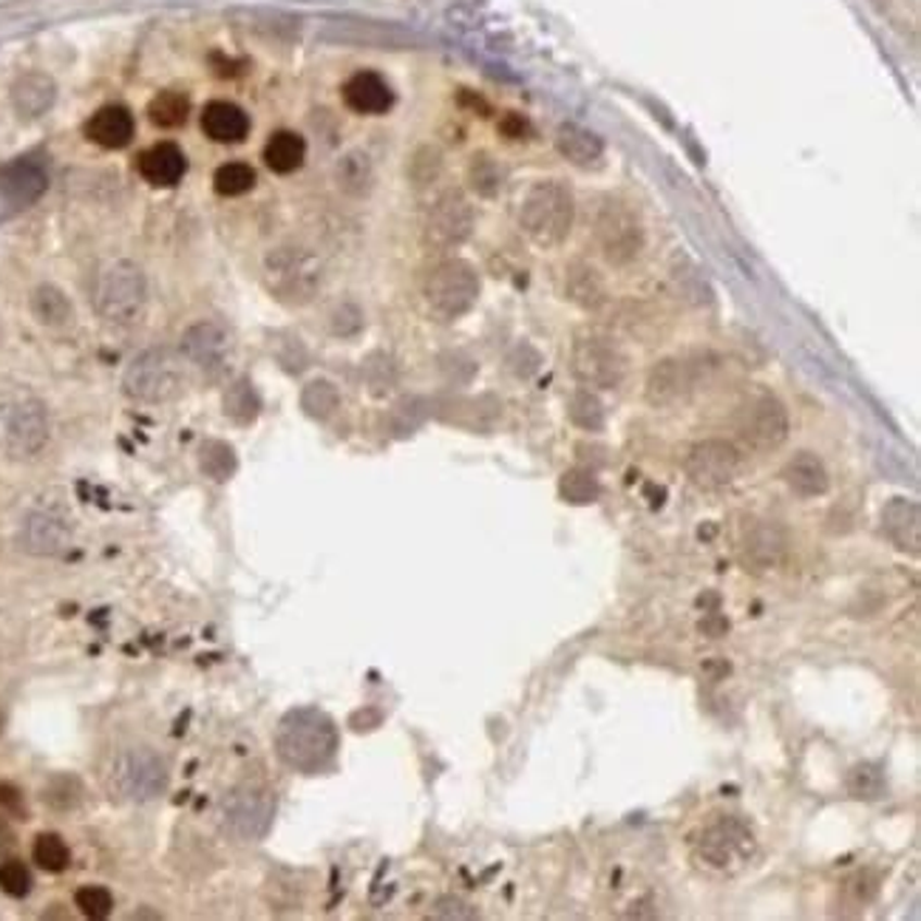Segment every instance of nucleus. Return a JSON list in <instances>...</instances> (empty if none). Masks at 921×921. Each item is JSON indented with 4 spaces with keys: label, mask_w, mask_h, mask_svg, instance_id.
I'll return each instance as SVG.
<instances>
[{
    "label": "nucleus",
    "mask_w": 921,
    "mask_h": 921,
    "mask_svg": "<svg viewBox=\"0 0 921 921\" xmlns=\"http://www.w3.org/2000/svg\"><path fill=\"white\" fill-rule=\"evenodd\" d=\"M276 755L287 769L301 774L324 771L338 755V729L332 718L313 706L287 711L278 723Z\"/></svg>",
    "instance_id": "1"
},
{
    "label": "nucleus",
    "mask_w": 921,
    "mask_h": 921,
    "mask_svg": "<svg viewBox=\"0 0 921 921\" xmlns=\"http://www.w3.org/2000/svg\"><path fill=\"white\" fill-rule=\"evenodd\" d=\"M576 218L573 193L562 181H539L519 211V225L539 248H559Z\"/></svg>",
    "instance_id": "2"
},
{
    "label": "nucleus",
    "mask_w": 921,
    "mask_h": 921,
    "mask_svg": "<svg viewBox=\"0 0 921 921\" xmlns=\"http://www.w3.org/2000/svg\"><path fill=\"white\" fill-rule=\"evenodd\" d=\"M109 785L125 803H151L167 788V762L151 746H125L109 766Z\"/></svg>",
    "instance_id": "3"
},
{
    "label": "nucleus",
    "mask_w": 921,
    "mask_h": 921,
    "mask_svg": "<svg viewBox=\"0 0 921 921\" xmlns=\"http://www.w3.org/2000/svg\"><path fill=\"white\" fill-rule=\"evenodd\" d=\"M276 817V794L273 788L255 780L232 785L222 799L218 822L227 836L239 842H258L273 825Z\"/></svg>",
    "instance_id": "4"
},
{
    "label": "nucleus",
    "mask_w": 921,
    "mask_h": 921,
    "mask_svg": "<svg viewBox=\"0 0 921 921\" xmlns=\"http://www.w3.org/2000/svg\"><path fill=\"white\" fill-rule=\"evenodd\" d=\"M324 267L313 253L301 248H281L264 262V283L281 304H310L320 290Z\"/></svg>",
    "instance_id": "5"
},
{
    "label": "nucleus",
    "mask_w": 921,
    "mask_h": 921,
    "mask_svg": "<svg viewBox=\"0 0 921 921\" xmlns=\"http://www.w3.org/2000/svg\"><path fill=\"white\" fill-rule=\"evenodd\" d=\"M185 369L176 352L165 346L146 349L142 355L128 363L123 378V389L128 398L139 403H167L181 392Z\"/></svg>",
    "instance_id": "6"
},
{
    "label": "nucleus",
    "mask_w": 921,
    "mask_h": 921,
    "mask_svg": "<svg viewBox=\"0 0 921 921\" xmlns=\"http://www.w3.org/2000/svg\"><path fill=\"white\" fill-rule=\"evenodd\" d=\"M593 236L595 244L602 250L613 267H627L644 250V227H641L639 213L621 199H602L598 211L593 216Z\"/></svg>",
    "instance_id": "7"
},
{
    "label": "nucleus",
    "mask_w": 921,
    "mask_h": 921,
    "mask_svg": "<svg viewBox=\"0 0 921 921\" xmlns=\"http://www.w3.org/2000/svg\"><path fill=\"white\" fill-rule=\"evenodd\" d=\"M148 301V287L142 269L134 262H114L102 269L100 283L94 292V306L102 320L125 327L142 315Z\"/></svg>",
    "instance_id": "8"
},
{
    "label": "nucleus",
    "mask_w": 921,
    "mask_h": 921,
    "mask_svg": "<svg viewBox=\"0 0 921 921\" xmlns=\"http://www.w3.org/2000/svg\"><path fill=\"white\" fill-rule=\"evenodd\" d=\"M49 443V412L37 398L7 400L0 408V445L9 457L29 459L37 457Z\"/></svg>",
    "instance_id": "9"
},
{
    "label": "nucleus",
    "mask_w": 921,
    "mask_h": 921,
    "mask_svg": "<svg viewBox=\"0 0 921 921\" xmlns=\"http://www.w3.org/2000/svg\"><path fill=\"white\" fill-rule=\"evenodd\" d=\"M715 369V357L697 355V357H667V361L655 363L646 378V400L653 406H672L681 400L690 398L695 389L706 383V378Z\"/></svg>",
    "instance_id": "10"
},
{
    "label": "nucleus",
    "mask_w": 921,
    "mask_h": 921,
    "mask_svg": "<svg viewBox=\"0 0 921 921\" xmlns=\"http://www.w3.org/2000/svg\"><path fill=\"white\" fill-rule=\"evenodd\" d=\"M570 369L590 389H616L627 375V357L604 335H579L570 352Z\"/></svg>",
    "instance_id": "11"
},
{
    "label": "nucleus",
    "mask_w": 921,
    "mask_h": 921,
    "mask_svg": "<svg viewBox=\"0 0 921 921\" xmlns=\"http://www.w3.org/2000/svg\"><path fill=\"white\" fill-rule=\"evenodd\" d=\"M479 276L471 264L445 262L428 276L426 301L440 320H454L477 304Z\"/></svg>",
    "instance_id": "12"
},
{
    "label": "nucleus",
    "mask_w": 921,
    "mask_h": 921,
    "mask_svg": "<svg viewBox=\"0 0 921 921\" xmlns=\"http://www.w3.org/2000/svg\"><path fill=\"white\" fill-rule=\"evenodd\" d=\"M734 428L748 449L774 451L788 440V412L774 394H757L743 403Z\"/></svg>",
    "instance_id": "13"
},
{
    "label": "nucleus",
    "mask_w": 921,
    "mask_h": 921,
    "mask_svg": "<svg viewBox=\"0 0 921 921\" xmlns=\"http://www.w3.org/2000/svg\"><path fill=\"white\" fill-rule=\"evenodd\" d=\"M757 850V840L752 828L737 817H720L704 828L697 840V854L715 871H732L737 865H746Z\"/></svg>",
    "instance_id": "14"
},
{
    "label": "nucleus",
    "mask_w": 921,
    "mask_h": 921,
    "mask_svg": "<svg viewBox=\"0 0 921 921\" xmlns=\"http://www.w3.org/2000/svg\"><path fill=\"white\" fill-rule=\"evenodd\" d=\"M686 477L692 479V485L704 488V491H718V488L732 485L737 474L743 468V457L737 445L729 440H704L695 443L686 454Z\"/></svg>",
    "instance_id": "15"
},
{
    "label": "nucleus",
    "mask_w": 921,
    "mask_h": 921,
    "mask_svg": "<svg viewBox=\"0 0 921 921\" xmlns=\"http://www.w3.org/2000/svg\"><path fill=\"white\" fill-rule=\"evenodd\" d=\"M181 355L188 357L193 366H199L207 375H222L230 366L232 341L225 327H218L213 320L193 324L188 332L181 335Z\"/></svg>",
    "instance_id": "16"
},
{
    "label": "nucleus",
    "mask_w": 921,
    "mask_h": 921,
    "mask_svg": "<svg viewBox=\"0 0 921 921\" xmlns=\"http://www.w3.org/2000/svg\"><path fill=\"white\" fill-rule=\"evenodd\" d=\"M474 227V211L471 204L465 202L463 193H445L440 202L431 207L426 222V239L434 244V248H454V244H463L468 236H471Z\"/></svg>",
    "instance_id": "17"
},
{
    "label": "nucleus",
    "mask_w": 921,
    "mask_h": 921,
    "mask_svg": "<svg viewBox=\"0 0 921 921\" xmlns=\"http://www.w3.org/2000/svg\"><path fill=\"white\" fill-rule=\"evenodd\" d=\"M72 542V528L58 510H31L23 519L21 547L31 556H58Z\"/></svg>",
    "instance_id": "18"
},
{
    "label": "nucleus",
    "mask_w": 921,
    "mask_h": 921,
    "mask_svg": "<svg viewBox=\"0 0 921 921\" xmlns=\"http://www.w3.org/2000/svg\"><path fill=\"white\" fill-rule=\"evenodd\" d=\"M785 553H788V533H785V528L774 522H762L748 530L741 559L755 573H766V570H774V567L783 565Z\"/></svg>",
    "instance_id": "19"
},
{
    "label": "nucleus",
    "mask_w": 921,
    "mask_h": 921,
    "mask_svg": "<svg viewBox=\"0 0 921 921\" xmlns=\"http://www.w3.org/2000/svg\"><path fill=\"white\" fill-rule=\"evenodd\" d=\"M882 528H885L887 539H891L899 551L910 553V556H919V544H921V516L919 505L910 500H891L882 510Z\"/></svg>",
    "instance_id": "20"
},
{
    "label": "nucleus",
    "mask_w": 921,
    "mask_h": 921,
    "mask_svg": "<svg viewBox=\"0 0 921 921\" xmlns=\"http://www.w3.org/2000/svg\"><path fill=\"white\" fill-rule=\"evenodd\" d=\"M86 137L105 151H119L134 139V116L125 105H105L86 123Z\"/></svg>",
    "instance_id": "21"
},
{
    "label": "nucleus",
    "mask_w": 921,
    "mask_h": 921,
    "mask_svg": "<svg viewBox=\"0 0 921 921\" xmlns=\"http://www.w3.org/2000/svg\"><path fill=\"white\" fill-rule=\"evenodd\" d=\"M343 102L357 114H386L392 109L394 94L380 74L357 72L343 86Z\"/></svg>",
    "instance_id": "22"
},
{
    "label": "nucleus",
    "mask_w": 921,
    "mask_h": 921,
    "mask_svg": "<svg viewBox=\"0 0 921 921\" xmlns=\"http://www.w3.org/2000/svg\"><path fill=\"white\" fill-rule=\"evenodd\" d=\"M188 171V160L174 142H160L139 156V174L153 188H174Z\"/></svg>",
    "instance_id": "23"
},
{
    "label": "nucleus",
    "mask_w": 921,
    "mask_h": 921,
    "mask_svg": "<svg viewBox=\"0 0 921 921\" xmlns=\"http://www.w3.org/2000/svg\"><path fill=\"white\" fill-rule=\"evenodd\" d=\"M202 131L213 139V142H241V139L250 134V116L236 105V102L227 100H213L204 105L202 111Z\"/></svg>",
    "instance_id": "24"
},
{
    "label": "nucleus",
    "mask_w": 921,
    "mask_h": 921,
    "mask_svg": "<svg viewBox=\"0 0 921 921\" xmlns=\"http://www.w3.org/2000/svg\"><path fill=\"white\" fill-rule=\"evenodd\" d=\"M783 479L788 482V488L794 491V494L806 496V500L825 496L828 488H831V477H828L825 463H822L817 454H811V451H799V454H794V457L785 463Z\"/></svg>",
    "instance_id": "25"
},
{
    "label": "nucleus",
    "mask_w": 921,
    "mask_h": 921,
    "mask_svg": "<svg viewBox=\"0 0 921 921\" xmlns=\"http://www.w3.org/2000/svg\"><path fill=\"white\" fill-rule=\"evenodd\" d=\"M567 298L573 304L584 306V310H598L607 301V283H604L602 273L584 262H573L567 269Z\"/></svg>",
    "instance_id": "26"
},
{
    "label": "nucleus",
    "mask_w": 921,
    "mask_h": 921,
    "mask_svg": "<svg viewBox=\"0 0 921 921\" xmlns=\"http://www.w3.org/2000/svg\"><path fill=\"white\" fill-rule=\"evenodd\" d=\"M29 306L37 324H43V327L51 329L66 327L74 315V306L72 301H68V295L60 290V287H54V283H40V287L31 292Z\"/></svg>",
    "instance_id": "27"
},
{
    "label": "nucleus",
    "mask_w": 921,
    "mask_h": 921,
    "mask_svg": "<svg viewBox=\"0 0 921 921\" xmlns=\"http://www.w3.org/2000/svg\"><path fill=\"white\" fill-rule=\"evenodd\" d=\"M306 142L295 131H276L264 146V162L273 174H292L304 165Z\"/></svg>",
    "instance_id": "28"
},
{
    "label": "nucleus",
    "mask_w": 921,
    "mask_h": 921,
    "mask_svg": "<svg viewBox=\"0 0 921 921\" xmlns=\"http://www.w3.org/2000/svg\"><path fill=\"white\" fill-rule=\"evenodd\" d=\"M556 148L567 162L579 167H593L604 156V142L579 125H565L556 137Z\"/></svg>",
    "instance_id": "29"
},
{
    "label": "nucleus",
    "mask_w": 921,
    "mask_h": 921,
    "mask_svg": "<svg viewBox=\"0 0 921 921\" xmlns=\"http://www.w3.org/2000/svg\"><path fill=\"white\" fill-rule=\"evenodd\" d=\"M12 102L21 116H40L54 102V83L43 74H26L12 88Z\"/></svg>",
    "instance_id": "30"
},
{
    "label": "nucleus",
    "mask_w": 921,
    "mask_h": 921,
    "mask_svg": "<svg viewBox=\"0 0 921 921\" xmlns=\"http://www.w3.org/2000/svg\"><path fill=\"white\" fill-rule=\"evenodd\" d=\"M845 788L854 799H865V803H873V799H882L887 794V780L885 769L879 762H856L854 769L845 777Z\"/></svg>",
    "instance_id": "31"
},
{
    "label": "nucleus",
    "mask_w": 921,
    "mask_h": 921,
    "mask_svg": "<svg viewBox=\"0 0 921 921\" xmlns=\"http://www.w3.org/2000/svg\"><path fill=\"white\" fill-rule=\"evenodd\" d=\"M83 797H86V788H83V780L77 774H54L43 785V803L51 811H74V808H80Z\"/></svg>",
    "instance_id": "32"
},
{
    "label": "nucleus",
    "mask_w": 921,
    "mask_h": 921,
    "mask_svg": "<svg viewBox=\"0 0 921 921\" xmlns=\"http://www.w3.org/2000/svg\"><path fill=\"white\" fill-rule=\"evenodd\" d=\"M31 859L40 871L63 873L72 865V850L58 834H40L31 845Z\"/></svg>",
    "instance_id": "33"
},
{
    "label": "nucleus",
    "mask_w": 921,
    "mask_h": 921,
    "mask_svg": "<svg viewBox=\"0 0 921 921\" xmlns=\"http://www.w3.org/2000/svg\"><path fill=\"white\" fill-rule=\"evenodd\" d=\"M559 494L570 505H593L602 496V485H598L595 474L588 471V468H570L559 479Z\"/></svg>",
    "instance_id": "34"
},
{
    "label": "nucleus",
    "mask_w": 921,
    "mask_h": 921,
    "mask_svg": "<svg viewBox=\"0 0 921 921\" xmlns=\"http://www.w3.org/2000/svg\"><path fill=\"white\" fill-rule=\"evenodd\" d=\"M255 185V171L248 162H227L213 174V190L218 197H244Z\"/></svg>",
    "instance_id": "35"
},
{
    "label": "nucleus",
    "mask_w": 921,
    "mask_h": 921,
    "mask_svg": "<svg viewBox=\"0 0 921 921\" xmlns=\"http://www.w3.org/2000/svg\"><path fill=\"white\" fill-rule=\"evenodd\" d=\"M190 114V102L188 97L176 94V91H162V94L153 97V102L148 105V119L160 128H179Z\"/></svg>",
    "instance_id": "36"
},
{
    "label": "nucleus",
    "mask_w": 921,
    "mask_h": 921,
    "mask_svg": "<svg viewBox=\"0 0 921 921\" xmlns=\"http://www.w3.org/2000/svg\"><path fill=\"white\" fill-rule=\"evenodd\" d=\"M338 403H341V394L329 380H313L301 394V406L315 420H327L329 414H335Z\"/></svg>",
    "instance_id": "37"
},
{
    "label": "nucleus",
    "mask_w": 921,
    "mask_h": 921,
    "mask_svg": "<svg viewBox=\"0 0 921 921\" xmlns=\"http://www.w3.org/2000/svg\"><path fill=\"white\" fill-rule=\"evenodd\" d=\"M199 465H202V471L207 474V477L216 479V482H225V479H230L232 474H236V454H232V449L227 443L211 440V443H204L202 451H199Z\"/></svg>",
    "instance_id": "38"
},
{
    "label": "nucleus",
    "mask_w": 921,
    "mask_h": 921,
    "mask_svg": "<svg viewBox=\"0 0 921 921\" xmlns=\"http://www.w3.org/2000/svg\"><path fill=\"white\" fill-rule=\"evenodd\" d=\"M258 408H262L258 394H255V389L248 380H239V383H232L230 389H227L225 412L230 414L236 422H253L255 417H258Z\"/></svg>",
    "instance_id": "39"
},
{
    "label": "nucleus",
    "mask_w": 921,
    "mask_h": 921,
    "mask_svg": "<svg viewBox=\"0 0 921 921\" xmlns=\"http://www.w3.org/2000/svg\"><path fill=\"white\" fill-rule=\"evenodd\" d=\"M570 420L576 422L584 431H602L604 428V406L602 400L590 392H576L570 398V406H567Z\"/></svg>",
    "instance_id": "40"
},
{
    "label": "nucleus",
    "mask_w": 921,
    "mask_h": 921,
    "mask_svg": "<svg viewBox=\"0 0 921 921\" xmlns=\"http://www.w3.org/2000/svg\"><path fill=\"white\" fill-rule=\"evenodd\" d=\"M74 901L80 907V913L88 919H105L114 910V896H111L109 887L102 885H86L74 893Z\"/></svg>",
    "instance_id": "41"
},
{
    "label": "nucleus",
    "mask_w": 921,
    "mask_h": 921,
    "mask_svg": "<svg viewBox=\"0 0 921 921\" xmlns=\"http://www.w3.org/2000/svg\"><path fill=\"white\" fill-rule=\"evenodd\" d=\"M0 891L12 896V899H23L31 893V873L29 868L17 859H7L0 865Z\"/></svg>",
    "instance_id": "42"
},
{
    "label": "nucleus",
    "mask_w": 921,
    "mask_h": 921,
    "mask_svg": "<svg viewBox=\"0 0 921 921\" xmlns=\"http://www.w3.org/2000/svg\"><path fill=\"white\" fill-rule=\"evenodd\" d=\"M674 281H678V290H681V295L690 298L692 304H709V301H711L709 283L697 276L695 267H686V269L674 267Z\"/></svg>",
    "instance_id": "43"
},
{
    "label": "nucleus",
    "mask_w": 921,
    "mask_h": 921,
    "mask_svg": "<svg viewBox=\"0 0 921 921\" xmlns=\"http://www.w3.org/2000/svg\"><path fill=\"white\" fill-rule=\"evenodd\" d=\"M431 916L434 919H474L477 916V910H474L468 901L457 899V896H440V899L434 901V910H431Z\"/></svg>",
    "instance_id": "44"
},
{
    "label": "nucleus",
    "mask_w": 921,
    "mask_h": 921,
    "mask_svg": "<svg viewBox=\"0 0 921 921\" xmlns=\"http://www.w3.org/2000/svg\"><path fill=\"white\" fill-rule=\"evenodd\" d=\"M0 808H3L7 813H12V817H17V820L26 817V799H23L17 785L0 783Z\"/></svg>",
    "instance_id": "45"
},
{
    "label": "nucleus",
    "mask_w": 921,
    "mask_h": 921,
    "mask_svg": "<svg viewBox=\"0 0 921 921\" xmlns=\"http://www.w3.org/2000/svg\"><path fill=\"white\" fill-rule=\"evenodd\" d=\"M510 366L516 369V375L528 378V375H533V371L539 369V355L530 346H519L514 352V357H510Z\"/></svg>",
    "instance_id": "46"
},
{
    "label": "nucleus",
    "mask_w": 921,
    "mask_h": 921,
    "mask_svg": "<svg viewBox=\"0 0 921 921\" xmlns=\"http://www.w3.org/2000/svg\"><path fill=\"white\" fill-rule=\"evenodd\" d=\"M332 324L338 335H352L361 329V313H357L355 306H341V310L335 313Z\"/></svg>",
    "instance_id": "47"
},
{
    "label": "nucleus",
    "mask_w": 921,
    "mask_h": 921,
    "mask_svg": "<svg viewBox=\"0 0 921 921\" xmlns=\"http://www.w3.org/2000/svg\"><path fill=\"white\" fill-rule=\"evenodd\" d=\"M701 630H704L706 635H711V639H720V635L729 632V621L715 609V613H706V618L701 621Z\"/></svg>",
    "instance_id": "48"
},
{
    "label": "nucleus",
    "mask_w": 921,
    "mask_h": 921,
    "mask_svg": "<svg viewBox=\"0 0 921 921\" xmlns=\"http://www.w3.org/2000/svg\"><path fill=\"white\" fill-rule=\"evenodd\" d=\"M15 848H17V834L12 831V825L0 817V856L12 854Z\"/></svg>",
    "instance_id": "49"
},
{
    "label": "nucleus",
    "mask_w": 921,
    "mask_h": 921,
    "mask_svg": "<svg viewBox=\"0 0 921 921\" xmlns=\"http://www.w3.org/2000/svg\"><path fill=\"white\" fill-rule=\"evenodd\" d=\"M502 134H508V137H522L525 119H519V116H508V119L502 123Z\"/></svg>",
    "instance_id": "50"
},
{
    "label": "nucleus",
    "mask_w": 921,
    "mask_h": 921,
    "mask_svg": "<svg viewBox=\"0 0 921 921\" xmlns=\"http://www.w3.org/2000/svg\"><path fill=\"white\" fill-rule=\"evenodd\" d=\"M3 726H7V715H3V709H0V734H3Z\"/></svg>",
    "instance_id": "51"
},
{
    "label": "nucleus",
    "mask_w": 921,
    "mask_h": 921,
    "mask_svg": "<svg viewBox=\"0 0 921 921\" xmlns=\"http://www.w3.org/2000/svg\"><path fill=\"white\" fill-rule=\"evenodd\" d=\"M0 335H3V332H0Z\"/></svg>",
    "instance_id": "52"
}]
</instances>
